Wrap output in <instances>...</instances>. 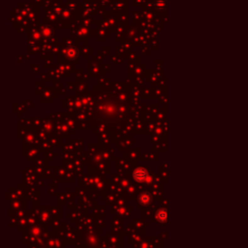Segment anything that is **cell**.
<instances>
[{"mask_svg": "<svg viewBox=\"0 0 248 248\" xmlns=\"http://www.w3.org/2000/svg\"><path fill=\"white\" fill-rule=\"evenodd\" d=\"M147 176V173L145 169H138L135 173H134V178L136 180L138 181H143L146 179Z\"/></svg>", "mask_w": 248, "mask_h": 248, "instance_id": "obj_1", "label": "cell"}, {"mask_svg": "<svg viewBox=\"0 0 248 248\" xmlns=\"http://www.w3.org/2000/svg\"><path fill=\"white\" fill-rule=\"evenodd\" d=\"M157 219L160 222H165L167 220V211L166 210H160L157 213Z\"/></svg>", "mask_w": 248, "mask_h": 248, "instance_id": "obj_2", "label": "cell"}, {"mask_svg": "<svg viewBox=\"0 0 248 248\" xmlns=\"http://www.w3.org/2000/svg\"><path fill=\"white\" fill-rule=\"evenodd\" d=\"M150 200H151L150 196L147 195V194H145V195H143L140 198V202L143 205H146V204H148L150 202Z\"/></svg>", "mask_w": 248, "mask_h": 248, "instance_id": "obj_3", "label": "cell"}]
</instances>
